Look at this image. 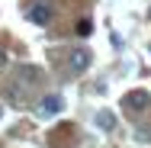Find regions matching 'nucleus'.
<instances>
[{
    "label": "nucleus",
    "instance_id": "obj_1",
    "mask_svg": "<svg viewBox=\"0 0 151 148\" xmlns=\"http://www.w3.org/2000/svg\"><path fill=\"white\" fill-rule=\"evenodd\" d=\"M26 16H29V23H35V26H48L55 19V6H52V0H29Z\"/></svg>",
    "mask_w": 151,
    "mask_h": 148
},
{
    "label": "nucleus",
    "instance_id": "obj_2",
    "mask_svg": "<svg viewBox=\"0 0 151 148\" xmlns=\"http://www.w3.org/2000/svg\"><path fill=\"white\" fill-rule=\"evenodd\" d=\"M148 103H151L148 90H132L122 97V110H129V113H142V110H148Z\"/></svg>",
    "mask_w": 151,
    "mask_h": 148
},
{
    "label": "nucleus",
    "instance_id": "obj_3",
    "mask_svg": "<svg viewBox=\"0 0 151 148\" xmlns=\"http://www.w3.org/2000/svg\"><path fill=\"white\" fill-rule=\"evenodd\" d=\"M90 61H93V55H90V48H74L71 55H68V68L74 71V74H81V71H87L90 68Z\"/></svg>",
    "mask_w": 151,
    "mask_h": 148
},
{
    "label": "nucleus",
    "instance_id": "obj_4",
    "mask_svg": "<svg viewBox=\"0 0 151 148\" xmlns=\"http://www.w3.org/2000/svg\"><path fill=\"white\" fill-rule=\"evenodd\" d=\"M61 110H64V100H61L58 93H45V97L39 100V113H42V116H58Z\"/></svg>",
    "mask_w": 151,
    "mask_h": 148
},
{
    "label": "nucleus",
    "instance_id": "obj_5",
    "mask_svg": "<svg viewBox=\"0 0 151 148\" xmlns=\"http://www.w3.org/2000/svg\"><path fill=\"white\" fill-rule=\"evenodd\" d=\"M96 126H100V129H106V132H109V129H113V126H116V119H113V113H100V116H96Z\"/></svg>",
    "mask_w": 151,
    "mask_h": 148
},
{
    "label": "nucleus",
    "instance_id": "obj_6",
    "mask_svg": "<svg viewBox=\"0 0 151 148\" xmlns=\"http://www.w3.org/2000/svg\"><path fill=\"white\" fill-rule=\"evenodd\" d=\"M19 77H23V81H29V84H35V81H39V71H32V68H26V71H23Z\"/></svg>",
    "mask_w": 151,
    "mask_h": 148
},
{
    "label": "nucleus",
    "instance_id": "obj_7",
    "mask_svg": "<svg viewBox=\"0 0 151 148\" xmlns=\"http://www.w3.org/2000/svg\"><path fill=\"white\" fill-rule=\"evenodd\" d=\"M3 64H6V52L0 48V68H3Z\"/></svg>",
    "mask_w": 151,
    "mask_h": 148
},
{
    "label": "nucleus",
    "instance_id": "obj_8",
    "mask_svg": "<svg viewBox=\"0 0 151 148\" xmlns=\"http://www.w3.org/2000/svg\"><path fill=\"white\" fill-rule=\"evenodd\" d=\"M0 116H3V106H0Z\"/></svg>",
    "mask_w": 151,
    "mask_h": 148
},
{
    "label": "nucleus",
    "instance_id": "obj_9",
    "mask_svg": "<svg viewBox=\"0 0 151 148\" xmlns=\"http://www.w3.org/2000/svg\"><path fill=\"white\" fill-rule=\"evenodd\" d=\"M148 52H151V48H148Z\"/></svg>",
    "mask_w": 151,
    "mask_h": 148
}]
</instances>
